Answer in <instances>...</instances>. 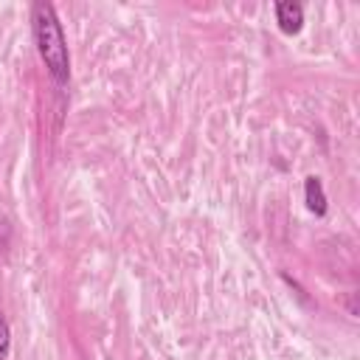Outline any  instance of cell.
Returning <instances> with one entry per match:
<instances>
[{"label":"cell","mask_w":360,"mask_h":360,"mask_svg":"<svg viewBox=\"0 0 360 360\" xmlns=\"http://www.w3.org/2000/svg\"><path fill=\"white\" fill-rule=\"evenodd\" d=\"M31 31H34L39 59L45 62V70L51 73V79L59 87L68 84V79H70V53H68V39H65V31H62V22L56 17L53 3L37 0L31 6Z\"/></svg>","instance_id":"1"},{"label":"cell","mask_w":360,"mask_h":360,"mask_svg":"<svg viewBox=\"0 0 360 360\" xmlns=\"http://www.w3.org/2000/svg\"><path fill=\"white\" fill-rule=\"evenodd\" d=\"M276 22H278V28L284 34L301 31V25H304V6L301 3H292V0L276 3Z\"/></svg>","instance_id":"2"},{"label":"cell","mask_w":360,"mask_h":360,"mask_svg":"<svg viewBox=\"0 0 360 360\" xmlns=\"http://www.w3.org/2000/svg\"><path fill=\"white\" fill-rule=\"evenodd\" d=\"M304 200H307V208L318 217L326 214V194H323V183L318 177H307L304 180Z\"/></svg>","instance_id":"3"},{"label":"cell","mask_w":360,"mask_h":360,"mask_svg":"<svg viewBox=\"0 0 360 360\" xmlns=\"http://www.w3.org/2000/svg\"><path fill=\"white\" fill-rule=\"evenodd\" d=\"M8 349H11V329H8V321L0 312V360L8 357Z\"/></svg>","instance_id":"4"},{"label":"cell","mask_w":360,"mask_h":360,"mask_svg":"<svg viewBox=\"0 0 360 360\" xmlns=\"http://www.w3.org/2000/svg\"><path fill=\"white\" fill-rule=\"evenodd\" d=\"M8 236H11L8 225H6V222H0V256H3V253H6V248H8Z\"/></svg>","instance_id":"5"}]
</instances>
